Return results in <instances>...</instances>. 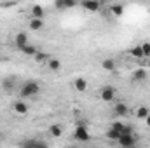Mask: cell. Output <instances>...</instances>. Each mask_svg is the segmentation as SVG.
I'll return each mask as SVG.
<instances>
[{"label":"cell","mask_w":150,"mask_h":148,"mask_svg":"<svg viewBox=\"0 0 150 148\" xmlns=\"http://www.w3.org/2000/svg\"><path fill=\"white\" fill-rule=\"evenodd\" d=\"M38 91H40V85H38L37 82L28 80V82H25V84L21 85L19 96H21V98H33L35 94H38Z\"/></svg>","instance_id":"cell-1"},{"label":"cell","mask_w":150,"mask_h":148,"mask_svg":"<svg viewBox=\"0 0 150 148\" xmlns=\"http://www.w3.org/2000/svg\"><path fill=\"white\" fill-rule=\"evenodd\" d=\"M74 138L77 141H82V143H86V141H89L91 140V134H89V129L86 127V125H77L74 131Z\"/></svg>","instance_id":"cell-2"},{"label":"cell","mask_w":150,"mask_h":148,"mask_svg":"<svg viewBox=\"0 0 150 148\" xmlns=\"http://www.w3.org/2000/svg\"><path fill=\"white\" fill-rule=\"evenodd\" d=\"M115 143H119L120 147H126V148L134 147V145H136V138H134V132H133V134H120V136H119V140H117Z\"/></svg>","instance_id":"cell-3"},{"label":"cell","mask_w":150,"mask_h":148,"mask_svg":"<svg viewBox=\"0 0 150 148\" xmlns=\"http://www.w3.org/2000/svg\"><path fill=\"white\" fill-rule=\"evenodd\" d=\"M100 98L103 99V101H113V98H115V87L112 85H103L101 89H100Z\"/></svg>","instance_id":"cell-4"},{"label":"cell","mask_w":150,"mask_h":148,"mask_svg":"<svg viewBox=\"0 0 150 148\" xmlns=\"http://www.w3.org/2000/svg\"><path fill=\"white\" fill-rule=\"evenodd\" d=\"M80 5H82L86 11H89V12H98V11L101 9L100 0H82V2H80Z\"/></svg>","instance_id":"cell-5"},{"label":"cell","mask_w":150,"mask_h":148,"mask_svg":"<svg viewBox=\"0 0 150 148\" xmlns=\"http://www.w3.org/2000/svg\"><path fill=\"white\" fill-rule=\"evenodd\" d=\"M77 5V0H54V7L58 11H67Z\"/></svg>","instance_id":"cell-6"},{"label":"cell","mask_w":150,"mask_h":148,"mask_svg":"<svg viewBox=\"0 0 150 148\" xmlns=\"http://www.w3.org/2000/svg\"><path fill=\"white\" fill-rule=\"evenodd\" d=\"M127 113H129V108H127L126 103H117V105L113 106V115H115V117H126Z\"/></svg>","instance_id":"cell-7"},{"label":"cell","mask_w":150,"mask_h":148,"mask_svg":"<svg viewBox=\"0 0 150 148\" xmlns=\"http://www.w3.org/2000/svg\"><path fill=\"white\" fill-rule=\"evenodd\" d=\"M74 87L77 92H84L86 89H87V82H86V78L84 77H77L74 82Z\"/></svg>","instance_id":"cell-8"},{"label":"cell","mask_w":150,"mask_h":148,"mask_svg":"<svg viewBox=\"0 0 150 148\" xmlns=\"http://www.w3.org/2000/svg\"><path fill=\"white\" fill-rule=\"evenodd\" d=\"M14 111L18 115H25V113H28V105L25 101H16L14 103Z\"/></svg>","instance_id":"cell-9"},{"label":"cell","mask_w":150,"mask_h":148,"mask_svg":"<svg viewBox=\"0 0 150 148\" xmlns=\"http://www.w3.org/2000/svg\"><path fill=\"white\" fill-rule=\"evenodd\" d=\"M45 65H47V68H49V70H52V72H58V70H61V61H59V59H54V58L51 59V58H49Z\"/></svg>","instance_id":"cell-10"},{"label":"cell","mask_w":150,"mask_h":148,"mask_svg":"<svg viewBox=\"0 0 150 148\" xmlns=\"http://www.w3.org/2000/svg\"><path fill=\"white\" fill-rule=\"evenodd\" d=\"M23 54H26V56H35L38 51H37V47L35 45H32V44H26V45H23L21 49H19Z\"/></svg>","instance_id":"cell-11"},{"label":"cell","mask_w":150,"mask_h":148,"mask_svg":"<svg viewBox=\"0 0 150 148\" xmlns=\"http://www.w3.org/2000/svg\"><path fill=\"white\" fill-rule=\"evenodd\" d=\"M14 42H16V45L21 49L23 45H26V44H28V35H26V33H18V35L14 37Z\"/></svg>","instance_id":"cell-12"},{"label":"cell","mask_w":150,"mask_h":148,"mask_svg":"<svg viewBox=\"0 0 150 148\" xmlns=\"http://www.w3.org/2000/svg\"><path fill=\"white\" fill-rule=\"evenodd\" d=\"M49 134H51L52 138H59V136L63 134V127H61L59 124H54V125L49 127Z\"/></svg>","instance_id":"cell-13"},{"label":"cell","mask_w":150,"mask_h":148,"mask_svg":"<svg viewBox=\"0 0 150 148\" xmlns=\"http://www.w3.org/2000/svg\"><path fill=\"white\" fill-rule=\"evenodd\" d=\"M30 30H33V32H37L40 30L42 26H44V21H42V18H32V21H30Z\"/></svg>","instance_id":"cell-14"},{"label":"cell","mask_w":150,"mask_h":148,"mask_svg":"<svg viewBox=\"0 0 150 148\" xmlns=\"http://www.w3.org/2000/svg\"><path fill=\"white\" fill-rule=\"evenodd\" d=\"M150 113L149 106H145V105H142V106H138V110H136V118H140V120H145V117Z\"/></svg>","instance_id":"cell-15"},{"label":"cell","mask_w":150,"mask_h":148,"mask_svg":"<svg viewBox=\"0 0 150 148\" xmlns=\"http://www.w3.org/2000/svg\"><path fill=\"white\" fill-rule=\"evenodd\" d=\"M14 85H16L14 78H4V82H2V87H4L5 92H11V91L14 89Z\"/></svg>","instance_id":"cell-16"},{"label":"cell","mask_w":150,"mask_h":148,"mask_svg":"<svg viewBox=\"0 0 150 148\" xmlns=\"http://www.w3.org/2000/svg\"><path fill=\"white\" fill-rule=\"evenodd\" d=\"M101 66H103V70H107V72H113L117 65H115V61H113V59L108 58V59H103V61H101Z\"/></svg>","instance_id":"cell-17"},{"label":"cell","mask_w":150,"mask_h":148,"mask_svg":"<svg viewBox=\"0 0 150 148\" xmlns=\"http://www.w3.org/2000/svg\"><path fill=\"white\" fill-rule=\"evenodd\" d=\"M129 54H131L133 58H136V59H142V58H145V56H143V51H142V45H136V47H131V51H129Z\"/></svg>","instance_id":"cell-18"},{"label":"cell","mask_w":150,"mask_h":148,"mask_svg":"<svg viewBox=\"0 0 150 148\" xmlns=\"http://www.w3.org/2000/svg\"><path fill=\"white\" fill-rule=\"evenodd\" d=\"M145 78H147L145 68H140V70H136V72L133 73V80H136V82H142V80H145Z\"/></svg>","instance_id":"cell-19"},{"label":"cell","mask_w":150,"mask_h":148,"mask_svg":"<svg viewBox=\"0 0 150 148\" xmlns=\"http://www.w3.org/2000/svg\"><path fill=\"white\" fill-rule=\"evenodd\" d=\"M32 18H44V7L42 5H33L32 7Z\"/></svg>","instance_id":"cell-20"},{"label":"cell","mask_w":150,"mask_h":148,"mask_svg":"<svg viewBox=\"0 0 150 148\" xmlns=\"http://www.w3.org/2000/svg\"><path fill=\"white\" fill-rule=\"evenodd\" d=\"M110 12H112L113 16H122L124 14V5L122 4H115L110 7Z\"/></svg>","instance_id":"cell-21"},{"label":"cell","mask_w":150,"mask_h":148,"mask_svg":"<svg viewBox=\"0 0 150 148\" xmlns=\"http://www.w3.org/2000/svg\"><path fill=\"white\" fill-rule=\"evenodd\" d=\"M119 136H120V132H119V131H115L113 127H110V129L107 131V138H108L110 141H117V140H119Z\"/></svg>","instance_id":"cell-22"},{"label":"cell","mask_w":150,"mask_h":148,"mask_svg":"<svg viewBox=\"0 0 150 148\" xmlns=\"http://www.w3.org/2000/svg\"><path fill=\"white\" fill-rule=\"evenodd\" d=\"M21 147H45V143H42V141H37V140H28V141H25Z\"/></svg>","instance_id":"cell-23"},{"label":"cell","mask_w":150,"mask_h":148,"mask_svg":"<svg viewBox=\"0 0 150 148\" xmlns=\"http://www.w3.org/2000/svg\"><path fill=\"white\" fill-rule=\"evenodd\" d=\"M33 58L37 59L38 63H42V61H45V63H47V59H49V56H47V54H44V52H37Z\"/></svg>","instance_id":"cell-24"},{"label":"cell","mask_w":150,"mask_h":148,"mask_svg":"<svg viewBox=\"0 0 150 148\" xmlns=\"http://www.w3.org/2000/svg\"><path fill=\"white\" fill-rule=\"evenodd\" d=\"M112 127L115 129V131H119V132L122 134V131H124V127H126V125H124L122 122H119V120H117V122H113V124H112Z\"/></svg>","instance_id":"cell-25"},{"label":"cell","mask_w":150,"mask_h":148,"mask_svg":"<svg viewBox=\"0 0 150 148\" xmlns=\"http://www.w3.org/2000/svg\"><path fill=\"white\" fill-rule=\"evenodd\" d=\"M142 51H143V56H145V58H147V56H150V42L142 44Z\"/></svg>","instance_id":"cell-26"},{"label":"cell","mask_w":150,"mask_h":148,"mask_svg":"<svg viewBox=\"0 0 150 148\" xmlns=\"http://www.w3.org/2000/svg\"><path fill=\"white\" fill-rule=\"evenodd\" d=\"M145 124H147V125L150 127V113L147 115V117H145Z\"/></svg>","instance_id":"cell-27"},{"label":"cell","mask_w":150,"mask_h":148,"mask_svg":"<svg viewBox=\"0 0 150 148\" xmlns=\"http://www.w3.org/2000/svg\"><path fill=\"white\" fill-rule=\"evenodd\" d=\"M107 2H108V0H100V4H107Z\"/></svg>","instance_id":"cell-28"},{"label":"cell","mask_w":150,"mask_h":148,"mask_svg":"<svg viewBox=\"0 0 150 148\" xmlns=\"http://www.w3.org/2000/svg\"><path fill=\"white\" fill-rule=\"evenodd\" d=\"M149 68H150V63H149Z\"/></svg>","instance_id":"cell-29"}]
</instances>
